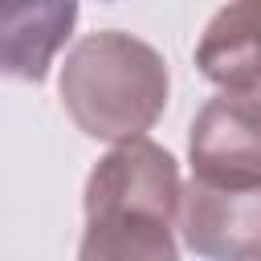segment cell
<instances>
[{
  "mask_svg": "<svg viewBox=\"0 0 261 261\" xmlns=\"http://www.w3.org/2000/svg\"><path fill=\"white\" fill-rule=\"evenodd\" d=\"M188 159L196 179H261V90H220L208 98L188 130Z\"/></svg>",
  "mask_w": 261,
  "mask_h": 261,
  "instance_id": "cell-4",
  "label": "cell"
},
{
  "mask_svg": "<svg viewBox=\"0 0 261 261\" xmlns=\"http://www.w3.org/2000/svg\"><path fill=\"white\" fill-rule=\"evenodd\" d=\"M196 65L220 90H261V0H228L208 20Z\"/></svg>",
  "mask_w": 261,
  "mask_h": 261,
  "instance_id": "cell-6",
  "label": "cell"
},
{
  "mask_svg": "<svg viewBox=\"0 0 261 261\" xmlns=\"http://www.w3.org/2000/svg\"><path fill=\"white\" fill-rule=\"evenodd\" d=\"M61 106L73 126L102 143H130L155 126L167 106V61L130 33H90L61 65Z\"/></svg>",
  "mask_w": 261,
  "mask_h": 261,
  "instance_id": "cell-1",
  "label": "cell"
},
{
  "mask_svg": "<svg viewBox=\"0 0 261 261\" xmlns=\"http://www.w3.org/2000/svg\"><path fill=\"white\" fill-rule=\"evenodd\" d=\"M77 24V0H0V73L45 82Z\"/></svg>",
  "mask_w": 261,
  "mask_h": 261,
  "instance_id": "cell-5",
  "label": "cell"
},
{
  "mask_svg": "<svg viewBox=\"0 0 261 261\" xmlns=\"http://www.w3.org/2000/svg\"><path fill=\"white\" fill-rule=\"evenodd\" d=\"M77 261H179V253H175L171 220L118 212V216L86 220Z\"/></svg>",
  "mask_w": 261,
  "mask_h": 261,
  "instance_id": "cell-7",
  "label": "cell"
},
{
  "mask_svg": "<svg viewBox=\"0 0 261 261\" xmlns=\"http://www.w3.org/2000/svg\"><path fill=\"white\" fill-rule=\"evenodd\" d=\"M184 245L204 261H261V179H196L179 196Z\"/></svg>",
  "mask_w": 261,
  "mask_h": 261,
  "instance_id": "cell-3",
  "label": "cell"
},
{
  "mask_svg": "<svg viewBox=\"0 0 261 261\" xmlns=\"http://www.w3.org/2000/svg\"><path fill=\"white\" fill-rule=\"evenodd\" d=\"M179 196H184V184H179V167H175L171 151H163L151 139H130L94 163L82 208H86V220L118 216V212L175 220Z\"/></svg>",
  "mask_w": 261,
  "mask_h": 261,
  "instance_id": "cell-2",
  "label": "cell"
}]
</instances>
